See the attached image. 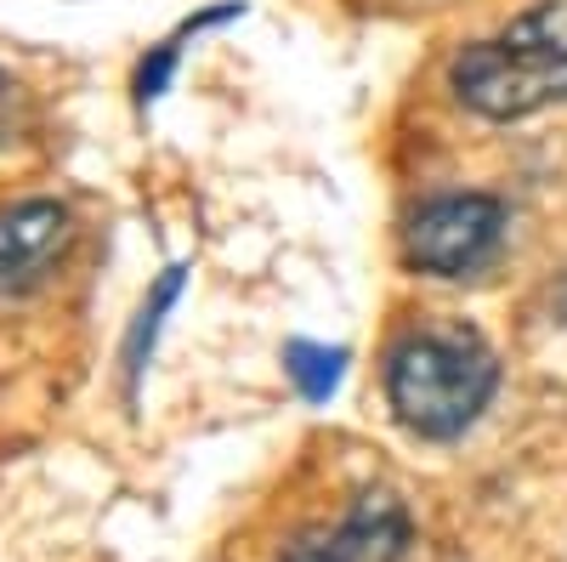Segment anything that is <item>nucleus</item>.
Wrapping results in <instances>:
<instances>
[{
    "label": "nucleus",
    "instance_id": "7ed1b4c3",
    "mask_svg": "<svg viewBox=\"0 0 567 562\" xmlns=\"http://www.w3.org/2000/svg\"><path fill=\"white\" fill-rule=\"evenodd\" d=\"M505 239V205L494 194H437L403 227V256L414 273L465 278L494 262Z\"/></svg>",
    "mask_w": 567,
    "mask_h": 562
},
{
    "label": "nucleus",
    "instance_id": "f257e3e1",
    "mask_svg": "<svg viewBox=\"0 0 567 562\" xmlns=\"http://www.w3.org/2000/svg\"><path fill=\"white\" fill-rule=\"evenodd\" d=\"M499 392V358L471 324H414L386 352V403L398 427L425 443H454Z\"/></svg>",
    "mask_w": 567,
    "mask_h": 562
},
{
    "label": "nucleus",
    "instance_id": "f03ea898",
    "mask_svg": "<svg viewBox=\"0 0 567 562\" xmlns=\"http://www.w3.org/2000/svg\"><path fill=\"white\" fill-rule=\"evenodd\" d=\"M454 98L483 120H534L567 103V0H539L449 63Z\"/></svg>",
    "mask_w": 567,
    "mask_h": 562
},
{
    "label": "nucleus",
    "instance_id": "20e7f679",
    "mask_svg": "<svg viewBox=\"0 0 567 562\" xmlns=\"http://www.w3.org/2000/svg\"><path fill=\"white\" fill-rule=\"evenodd\" d=\"M414 540L409 505L392 489H363L336 534H318L284 551V562H403Z\"/></svg>",
    "mask_w": 567,
    "mask_h": 562
},
{
    "label": "nucleus",
    "instance_id": "0eeeda50",
    "mask_svg": "<svg viewBox=\"0 0 567 562\" xmlns=\"http://www.w3.org/2000/svg\"><path fill=\"white\" fill-rule=\"evenodd\" d=\"M182 278H187V267H165V278L154 285V296H148V307L136 313V330H131V347H125V364H131V381L142 375V347L154 341V330H159V318L176 307V296H182Z\"/></svg>",
    "mask_w": 567,
    "mask_h": 562
},
{
    "label": "nucleus",
    "instance_id": "423d86ee",
    "mask_svg": "<svg viewBox=\"0 0 567 562\" xmlns=\"http://www.w3.org/2000/svg\"><path fill=\"white\" fill-rule=\"evenodd\" d=\"M284 375L296 381L307 403H329L347 375V347H323V341H290L284 347Z\"/></svg>",
    "mask_w": 567,
    "mask_h": 562
},
{
    "label": "nucleus",
    "instance_id": "39448f33",
    "mask_svg": "<svg viewBox=\"0 0 567 562\" xmlns=\"http://www.w3.org/2000/svg\"><path fill=\"white\" fill-rule=\"evenodd\" d=\"M74 239V216L58 200H23L0 211V296H23L45 285Z\"/></svg>",
    "mask_w": 567,
    "mask_h": 562
}]
</instances>
